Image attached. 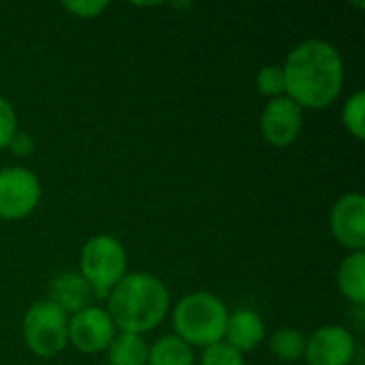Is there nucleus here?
<instances>
[{
	"instance_id": "6ab92c4d",
	"label": "nucleus",
	"mask_w": 365,
	"mask_h": 365,
	"mask_svg": "<svg viewBox=\"0 0 365 365\" xmlns=\"http://www.w3.org/2000/svg\"><path fill=\"white\" fill-rule=\"evenodd\" d=\"M201 365H244V355L222 340L203 351Z\"/></svg>"
},
{
	"instance_id": "aec40b11",
	"label": "nucleus",
	"mask_w": 365,
	"mask_h": 365,
	"mask_svg": "<svg viewBox=\"0 0 365 365\" xmlns=\"http://www.w3.org/2000/svg\"><path fill=\"white\" fill-rule=\"evenodd\" d=\"M15 133H17L15 109L11 107V103L4 96H0V150L9 148V143L15 137Z\"/></svg>"
},
{
	"instance_id": "f8f14e48",
	"label": "nucleus",
	"mask_w": 365,
	"mask_h": 365,
	"mask_svg": "<svg viewBox=\"0 0 365 365\" xmlns=\"http://www.w3.org/2000/svg\"><path fill=\"white\" fill-rule=\"evenodd\" d=\"M265 338V325L263 319L248 308H240L227 319L225 327V342L233 349H237L242 355L248 351H255Z\"/></svg>"
},
{
	"instance_id": "2eb2a0df",
	"label": "nucleus",
	"mask_w": 365,
	"mask_h": 365,
	"mask_svg": "<svg viewBox=\"0 0 365 365\" xmlns=\"http://www.w3.org/2000/svg\"><path fill=\"white\" fill-rule=\"evenodd\" d=\"M148 365H195L192 346L178 336H165L150 346Z\"/></svg>"
},
{
	"instance_id": "0eeeda50",
	"label": "nucleus",
	"mask_w": 365,
	"mask_h": 365,
	"mask_svg": "<svg viewBox=\"0 0 365 365\" xmlns=\"http://www.w3.org/2000/svg\"><path fill=\"white\" fill-rule=\"evenodd\" d=\"M115 336L118 329L103 308L88 306L68 319V342L86 355L107 351Z\"/></svg>"
},
{
	"instance_id": "1a4fd4ad",
	"label": "nucleus",
	"mask_w": 365,
	"mask_h": 365,
	"mask_svg": "<svg viewBox=\"0 0 365 365\" xmlns=\"http://www.w3.org/2000/svg\"><path fill=\"white\" fill-rule=\"evenodd\" d=\"M304 126V109L289 96L272 98L261 115V135L276 148H287L297 141Z\"/></svg>"
},
{
	"instance_id": "20e7f679",
	"label": "nucleus",
	"mask_w": 365,
	"mask_h": 365,
	"mask_svg": "<svg viewBox=\"0 0 365 365\" xmlns=\"http://www.w3.org/2000/svg\"><path fill=\"white\" fill-rule=\"evenodd\" d=\"M79 267V274L90 284L92 293L96 297H109V293L126 276V248L113 235H94L81 248Z\"/></svg>"
},
{
	"instance_id": "f3484780",
	"label": "nucleus",
	"mask_w": 365,
	"mask_h": 365,
	"mask_svg": "<svg viewBox=\"0 0 365 365\" xmlns=\"http://www.w3.org/2000/svg\"><path fill=\"white\" fill-rule=\"evenodd\" d=\"M365 94L359 90L355 92L342 107V124L344 128L355 137V139H364L365 137Z\"/></svg>"
},
{
	"instance_id": "39448f33",
	"label": "nucleus",
	"mask_w": 365,
	"mask_h": 365,
	"mask_svg": "<svg viewBox=\"0 0 365 365\" xmlns=\"http://www.w3.org/2000/svg\"><path fill=\"white\" fill-rule=\"evenodd\" d=\"M24 340L38 357H56L68 344V317L47 302H36L24 317Z\"/></svg>"
},
{
	"instance_id": "dca6fc26",
	"label": "nucleus",
	"mask_w": 365,
	"mask_h": 365,
	"mask_svg": "<svg viewBox=\"0 0 365 365\" xmlns=\"http://www.w3.org/2000/svg\"><path fill=\"white\" fill-rule=\"evenodd\" d=\"M306 336L297 329H278L269 338V351L284 364H295L306 355Z\"/></svg>"
},
{
	"instance_id": "7ed1b4c3",
	"label": "nucleus",
	"mask_w": 365,
	"mask_h": 365,
	"mask_svg": "<svg viewBox=\"0 0 365 365\" xmlns=\"http://www.w3.org/2000/svg\"><path fill=\"white\" fill-rule=\"evenodd\" d=\"M229 310L207 291H197L180 299L173 310L175 336L188 346H212L225 340Z\"/></svg>"
},
{
	"instance_id": "f257e3e1",
	"label": "nucleus",
	"mask_w": 365,
	"mask_h": 365,
	"mask_svg": "<svg viewBox=\"0 0 365 365\" xmlns=\"http://www.w3.org/2000/svg\"><path fill=\"white\" fill-rule=\"evenodd\" d=\"M282 71L287 96L302 109H325L342 92L344 62L327 41H304L289 53Z\"/></svg>"
},
{
	"instance_id": "ddd939ff",
	"label": "nucleus",
	"mask_w": 365,
	"mask_h": 365,
	"mask_svg": "<svg viewBox=\"0 0 365 365\" xmlns=\"http://www.w3.org/2000/svg\"><path fill=\"white\" fill-rule=\"evenodd\" d=\"M338 287L340 293L353 302L355 306H364L365 302V252H351L340 269H338Z\"/></svg>"
},
{
	"instance_id": "412c9836",
	"label": "nucleus",
	"mask_w": 365,
	"mask_h": 365,
	"mask_svg": "<svg viewBox=\"0 0 365 365\" xmlns=\"http://www.w3.org/2000/svg\"><path fill=\"white\" fill-rule=\"evenodd\" d=\"M107 6H109L107 2H96V0H92V2H64V9L71 11L73 15L81 17V19L96 17V15H101Z\"/></svg>"
},
{
	"instance_id": "9d476101",
	"label": "nucleus",
	"mask_w": 365,
	"mask_h": 365,
	"mask_svg": "<svg viewBox=\"0 0 365 365\" xmlns=\"http://www.w3.org/2000/svg\"><path fill=\"white\" fill-rule=\"evenodd\" d=\"M329 227L334 237L346 246L349 250L357 252L365 248V199L359 192L344 195L336 201Z\"/></svg>"
},
{
	"instance_id": "6e6552de",
	"label": "nucleus",
	"mask_w": 365,
	"mask_h": 365,
	"mask_svg": "<svg viewBox=\"0 0 365 365\" xmlns=\"http://www.w3.org/2000/svg\"><path fill=\"white\" fill-rule=\"evenodd\" d=\"M355 338L346 327L325 325L306 340L308 365H351L355 359Z\"/></svg>"
},
{
	"instance_id": "4be33fe9",
	"label": "nucleus",
	"mask_w": 365,
	"mask_h": 365,
	"mask_svg": "<svg viewBox=\"0 0 365 365\" xmlns=\"http://www.w3.org/2000/svg\"><path fill=\"white\" fill-rule=\"evenodd\" d=\"M9 150H11L15 156H30L32 150H34V141H32V137L26 135V133H15V137H13L11 143H9Z\"/></svg>"
},
{
	"instance_id": "4468645a",
	"label": "nucleus",
	"mask_w": 365,
	"mask_h": 365,
	"mask_svg": "<svg viewBox=\"0 0 365 365\" xmlns=\"http://www.w3.org/2000/svg\"><path fill=\"white\" fill-rule=\"evenodd\" d=\"M148 351L143 336L135 334H118L107 349L109 365H148Z\"/></svg>"
},
{
	"instance_id": "a211bd4d",
	"label": "nucleus",
	"mask_w": 365,
	"mask_h": 365,
	"mask_svg": "<svg viewBox=\"0 0 365 365\" xmlns=\"http://www.w3.org/2000/svg\"><path fill=\"white\" fill-rule=\"evenodd\" d=\"M257 90L261 94H265V96H272V98L284 96L287 83H284V71H282V66H274V64L263 66L257 73Z\"/></svg>"
},
{
	"instance_id": "423d86ee",
	"label": "nucleus",
	"mask_w": 365,
	"mask_h": 365,
	"mask_svg": "<svg viewBox=\"0 0 365 365\" xmlns=\"http://www.w3.org/2000/svg\"><path fill=\"white\" fill-rule=\"evenodd\" d=\"M41 201L38 178L24 167L0 169V218L21 220L30 216Z\"/></svg>"
},
{
	"instance_id": "f03ea898",
	"label": "nucleus",
	"mask_w": 365,
	"mask_h": 365,
	"mask_svg": "<svg viewBox=\"0 0 365 365\" xmlns=\"http://www.w3.org/2000/svg\"><path fill=\"white\" fill-rule=\"evenodd\" d=\"M171 306L167 287L148 272L126 274L109 293V310L120 334L143 336L163 323Z\"/></svg>"
},
{
	"instance_id": "9b49d317",
	"label": "nucleus",
	"mask_w": 365,
	"mask_h": 365,
	"mask_svg": "<svg viewBox=\"0 0 365 365\" xmlns=\"http://www.w3.org/2000/svg\"><path fill=\"white\" fill-rule=\"evenodd\" d=\"M92 289L77 272H64L51 280L49 287V302L58 306L66 317L77 314L90 306Z\"/></svg>"
}]
</instances>
